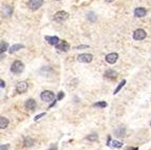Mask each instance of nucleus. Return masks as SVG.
I'll return each instance as SVG.
<instances>
[{"label": "nucleus", "instance_id": "obj_1", "mask_svg": "<svg viewBox=\"0 0 151 150\" xmlns=\"http://www.w3.org/2000/svg\"><path fill=\"white\" fill-rule=\"evenodd\" d=\"M23 69H24L23 63L19 60H15L11 66V71L13 72L14 74H20L23 71Z\"/></svg>", "mask_w": 151, "mask_h": 150}, {"label": "nucleus", "instance_id": "obj_2", "mask_svg": "<svg viewBox=\"0 0 151 150\" xmlns=\"http://www.w3.org/2000/svg\"><path fill=\"white\" fill-rule=\"evenodd\" d=\"M43 4V0H30L28 2V8L31 11H37Z\"/></svg>", "mask_w": 151, "mask_h": 150}, {"label": "nucleus", "instance_id": "obj_3", "mask_svg": "<svg viewBox=\"0 0 151 150\" xmlns=\"http://www.w3.org/2000/svg\"><path fill=\"white\" fill-rule=\"evenodd\" d=\"M69 18V14L67 13L66 11H58L57 13L54 15V19L57 22H64L67 19Z\"/></svg>", "mask_w": 151, "mask_h": 150}, {"label": "nucleus", "instance_id": "obj_4", "mask_svg": "<svg viewBox=\"0 0 151 150\" xmlns=\"http://www.w3.org/2000/svg\"><path fill=\"white\" fill-rule=\"evenodd\" d=\"M40 97H41V100H43V102L49 103V102H51V100H53L54 98H55V94H54L52 91H50V90H45V91H43V92L40 94Z\"/></svg>", "mask_w": 151, "mask_h": 150}, {"label": "nucleus", "instance_id": "obj_5", "mask_svg": "<svg viewBox=\"0 0 151 150\" xmlns=\"http://www.w3.org/2000/svg\"><path fill=\"white\" fill-rule=\"evenodd\" d=\"M146 36H147V33H146V31L143 29L135 30L134 33H133V38H134V40H138V41L145 39Z\"/></svg>", "mask_w": 151, "mask_h": 150}, {"label": "nucleus", "instance_id": "obj_6", "mask_svg": "<svg viewBox=\"0 0 151 150\" xmlns=\"http://www.w3.org/2000/svg\"><path fill=\"white\" fill-rule=\"evenodd\" d=\"M92 59H93V55L92 54H89V53H82V54L77 56V60L80 61V63H89L92 61Z\"/></svg>", "mask_w": 151, "mask_h": 150}, {"label": "nucleus", "instance_id": "obj_7", "mask_svg": "<svg viewBox=\"0 0 151 150\" xmlns=\"http://www.w3.org/2000/svg\"><path fill=\"white\" fill-rule=\"evenodd\" d=\"M13 8L10 6V5H3L2 9H1V16H2L3 18H9V17H11L13 15Z\"/></svg>", "mask_w": 151, "mask_h": 150}, {"label": "nucleus", "instance_id": "obj_8", "mask_svg": "<svg viewBox=\"0 0 151 150\" xmlns=\"http://www.w3.org/2000/svg\"><path fill=\"white\" fill-rule=\"evenodd\" d=\"M28 89H29V84L26 80H22V82H19L16 85V91L18 93H24L27 92Z\"/></svg>", "mask_w": 151, "mask_h": 150}, {"label": "nucleus", "instance_id": "obj_9", "mask_svg": "<svg viewBox=\"0 0 151 150\" xmlns=\"http://www.w3.org/2000/svg\"><path fill=\"white\" fill-rule=\"evenodd\" d=\"M106 61L108 63H110V65H113V63H115L117 61V59H118V54L117 53H110V54H108V55H106Z\"/></svg>", "mask_w": 151, "mask_h": 150}, {"label": "nucleus", "instance_id": "obj_10", "mask_svg": "<svg viewBox=\"0 0 151 150\" xmlns=\"http://www.w3.org/2000/svg\"><path fill=\"white\" fill-rule=\"evenodd\" d=\"M56 49L59 51H61V52H68V51L70 50V45L68 43L67 41H65V40H62V41H60L58 43V45H56Z\"/></svg>", "mask_w": 151, "mask_h": 150}, {"label": "nucleus", "instance_id": "obj_11", "mask_svg": "<svg viewBox=\"0 0 151 150\" xmlns=\"http://www.w3.org/2000/svg\"><path fill=\"white\" fill-rule=\"evenodd\" d=\"M45 39L47 40V42H48L49 45H55V47L60 42V40H59V38L57 36H45Z\"/></svg>", "mask_w": 151, "mask_h": 150}, {"label": "nucleus", "instance_id": "obj_12", "mask_svg": "<svg viewBox=\"0 0 151 150\" xmlns=\"http://www.w3.org/2000/svg\"><path fill=\"white\" fill-rule=\"evenodd\" d=\"M24 107H26V109H27V110L34 111L35 109H36V102H35L33 98H30V100H28L27 102H26Z\"/></svg>", "mask_w": 151, "mask_h": 150}, {"label": "nucleus", "instance_id": "obj_13", "mask_svg": "<svg viewBox=\"0 0 151 150\" xmlns=\"http://www.w3.org/2000/svg\"><path fill=\"white\" fill-rule=\"evenodd\" d=\"M146 14H147V10L144 8H136L134 10V16L138 17V18H142V17H145Z\"/></svg>", "mask_w": 151, "mask_h": 150}, {"label": "nucleus", "instance_id": "obj_14", "mask_svg": "<svg viewBox=\"0 0 151 150\" xmlns=\"http://www.w3.org/2000/svg\"><path fill=\"white\" fill-rule=\"evenodd\" d=\"M125 134H126V129H125V127L123 126L117 127L116 129L114 130V135L117 137H124Z\"/></svg>", "mask_w": 151, "mask_h": 150}, {"label": "nucleus", "instance_id": "obj_15", "mask_svg": "<svg viewBox=\"0 0 151 150\" xmlns=\"http://www.w3.org/2000/svg\"><path fill=\"white\" fill-rule=\"evenodd\" d=\"M105 77L109 79H115L117 77V72L114 71V70H107L105 72Z\"/></svg>", "mask_w": 151, "mask_h": 150}, {"label": "nucleus", "instance_id": "obj_16", "mask_svg": "<svg viewBox=\"0 0 151 150\" xmlns=\"http://www.w3.org/2000/svg\"><path fill=\"white\" fill-rule=\"evenodd\" d=\"M23 48H24L23 45H20V43H16V45H13L11 48H10L9 52L13 54V53L17 52V51H19V50H21V49H23Z\"/></svg>", "mask_w": 151, "mask_h": 150}, {"label": "nucleus", "instance_id": "obj_17", "mask_svg": "<svg viewBox=\"0 0 151 150\" xmlns=\"http://www.w3.org/2000/svg\"><path fill=\"white\" fill-rule=\"evenodd\" d=\"M9 126V119L4 116H1L0 117V128L1 129H6V127Z\"/></svg>", "mask_w": 151, "mask_h": 150}, {"label": "nucleus", "instance_id": "obj_18", "mask_svg": "<svg viewBox=\"0 0 151 150\" xmlns=\"http://www.w3.org/2000/svg\"><path fill=\"white\" fill-rule=\"evenodd\" d=\"M34 143H35V141L33 140V139H31V137H26L23 141V145H24V147L30 148L34 145Z\"/></svg>", "mask_w": 151, "mask_h": 150}, {"label": "nucleus", "instance_id": "obj_19", "mask_svg": "<svg viewBox=\"0 0 151 150\" xmlns=\"http://www.w3.org/2000/svg\"><path fill=\"white\" fill-rule=\"evenodd\" d=\"M125 84H126V79H124V80H122V82H119V85H118V86H117V87H116V89L114 90L113 94H114V95H115V94H117V93L119 92V90L122 89V88L125 86Z\"/></svg>", "mask_w": 151, "mask_h": 150}, {"label": "nucleus", "instance_id": "obj_20", "mask_svg": "<svg viewBox=\"0 0 151 150\" xmlns=\"http://www.w3.org/2000/svg\"><path fill=\"white\" fill-rule=\"evenodd\" d=\"M87 140L90 141V142H96L98 140V135L95 134V133H93V134H89L87 136Z\"/></svg>", "mask_w": 151, "mask_h": 150}, {"label": "nucleus", "instance_id": "obj_21", "mask_svg": "<svg viewBox=\"0 0 151 150\" xmlns=\"http://www.w3.org/2000/svg\"><path fill=\"white\" fill-rule=\"evenodd\" d=\"M6 50H8V43L4 41H1V43H0V52H1V54H3V52H6Z\"/></svg>", "mask_w": 151, "mask_h": 150}, {"label": "nucleus", "instance_id": "obj_22", "mask_svg": "<svg viewBox=\"0 0 151 150\" xmlns=\"http://www.w3.org/2000/svg\"><path fill=\"white\" fill-rule=\"evenodd\" d=\"M88 19L90 21H92V22H94V21H96V19H97V16L95 15L94 12H90V13L88 14Z\"/></svg>", "mask_w": 151, "mask_h": 150}, {"label": "nucleus", "instance_id": "obj_23", "mask_svg": "<svg viewBox=\"0 0 151 150\" xmlns=\"http://www.w3.org/2000/svg\"><path fill=\"white\" fill-rule=\"evenodd\" d=\"M110 146H112L113 148H121L123 146V143L119 142V141H112Z\"/></svg>", "mask_w": 151, "mask_h": 150}, {"label": "nucleus", "instance_id": "obj_24", "mask_svg": "<svg viewBox=\"0 0 151 150\" xmlns=\"http://www.w3.org/2000/svg\"><path fill=\"white\" fill-rule=\"evenodd\" d=\"M94 107H99V108H106V107H107V103H106V102H99V103H95V104H94Z\"/></svg>", "mask_w": 151, "mask_h": 150}, {"label": "nucleus", "instance_id": "obj_25", "mask_svg": "<svg viewBox=\"0 0 151 150\" xmlns=\"http://www.w3.org/2000/svg\"><path fill=\"white\" fill-rule=\"evenodd\" d=\"M45 112H43V113H40V114H38V115H36L34 117V121H38V119H41V117H43V116H45Z\"/></svg>", "mask_w": 151, "mask_h": 150}, {"label": "nucleus", "instance_id": "obj_26", "mask_svg": "<svg viewBox=\"0 0 151 150\" xmlns=\"http://www.w3.org/2000/svg\"><path fill=\"white\" fill-rule=\"evenodd\" d=\"M65 97V93L64 92H59L58 95H57V100H60Z\"/></svg>", "mask_w": 151, "mask_h": 150}, {"label": "nucleus", "instance_id": "obj_27", "mask_svg": "<svg viewBox=\"0 0 151 150\" xmlns=\"http://www.w3.org/2000/svg\"><path fill=\"white\" fill-rule=\"evenodd\" d=\"M9 147H10V145H9V144H6V145H1V147H0V150H8Z\"/></svg>", "mask_w": 151, "mask_h": 150}, {"label": "nucleus", "instance_id": "obj_28", "mask_svg": "<svg viewBox=\"0 0 151 150\" xmlns=\"http://www.w3.org/2000/svg\"><path fill=\"white\" fill-rule=\"evenodd\" d=\"M47 150H57V145H52L49 149Z\"/></svg>", "mask_w": 151, "mask_h": 150}, {"label": "nucleus", "instance_id": "obj_29", "mask_svg": "<svg viewBox=\"0 0 151 150\" xmlns=\"http://www.w3.org/2000/svg\"><path fill=\"white\" fill-rule=\"evenodd\" d=\"M0 84H1V88H4V87H6V82H3L2 79H1V80H0Z\"/></svg>", "mask_w": 151, "mask_h": 150}, {"label": "nucleus", "instance_id": "obj_30", "mask_svg": "<svg viewBox=\"0 0 151 150\" xmlns=\"http://www.w3.org/2000/svg\"><path fill=\"white\" fill-rule=\"evenodd\" d=\"M55 104H56V100H55V102H53L52 104H51V105H50V108H51V107H53V106L55 105Z\"/></svg>", "mask_w": 151, "mask_h": 150}, {"label": "nucleus", "instance_id": "obj_31", "mask_svg": "<svg viewBox=\"0 0 151 150\" xmlns=\"http://www.w3.org/2000/svg\"><path fill=\"white\" fill-rule=\"evenodd\" d=\"M129 150H138V147H134V148H131V149H129Z\"/></svg>", "mask_w": 151, "mask_h": 150}, {"label": "nucleus", "instance_id": "obj_32", "mask_svg": "<svg viewBox=\"0 0 151 150\" xmlns=\"http://www.w3.org/2000/svg\"><path fill=\"white\" fill-rule=\"evenodd\" d=\"M105 1H106V2H113L114 0H105Z\"/></svg>", "mask_w": 151, "mask_h": 150}, {"label": "nucleus", "instance_id": "obj_33", "mask_svg": "<svg viewBox=\"0 0 151 150\" xmlns=\"http://www.w3.org/2000/svg\"><path fill=\"white\" fill-rule=\"evenodd\" d=\"M56 1H59V0H56Z\"/></svg>", "mask_w": 151, "mask_h": 150}]
</instances>
